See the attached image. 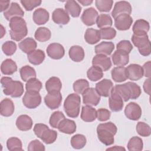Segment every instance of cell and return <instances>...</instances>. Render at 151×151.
<instances>
[{
    "instance_id": "6da1fadb",
    "label": "cell",
    "mask_w": 151,
    "mask_h": 151,
    "mask_svg": "<svg viewBox=\"0 0 151 151\" xmlns=\"http://www.w3.org/2000/svg\"><path fill=\"white\" fill-rule=\"evenodd\" d=\"M117 131L116 126L111 122L99 124L97 127L98 139L106 146L111 145L114 143V136Z\"/></svg>"
},
{
    "instance_id": "7a4b0ae2",
    "label": "cell",
    "mask_w": 151,
    "mask_h": 151,
    "mask_svg": "<svg viewBox=\"0 0 151 151\" xmlns=\"http://www.w3.org/2000/svg\"><path fill=\"white\" fill-rule=\"evenodd\" d=\"M9 34L12 40L19 41L25 37L28 29L25 21L21 17H15L9 21Z\"/></svg>"
},
{
    "instance_id": "3957f363",
    "label": "cell",
    "mask_w": 151,
    "mask_h": 151,
    "mask_svg": "<svg viewBox=\"0 0 151 151\" xmlns=\"http://www.w3.org/2000/svg\"><path fill=\"white\" fill-rule=\"evenodd\" d=\"M3 93L14 98L20 97L24 93L23 84L19 81H14L9 77H3L1 79Z\"/></svg>"
},
{
    "instance_id": "277c9868",
    "label": "cell",
    "mask_w": 151,
    "mask_h": 151,
    "mask_svg": "<svg viewBox=\"0 0 151 151\" xmlns=\"http://www.w3.org/2000/svg\"><path fill=\"white\" fill-rule=\"evenodd\" d=\"M81 98L77 93L70 94L64 103V109L67 115L71 118H76L80 113Z\"/></svg>"
},
{
    "instance_id": "5b68a950",
    "label": "cell",
    "mask_w": 151,
    "mask_h": 151,
    "mask_svg": "<svg viewBox=\"0 0 151 151\" xmlns=\"http://www.w3.org/2000/svg\"><path fill=\"white\" fill-rule=\"evenodd\" d=\"M41 103V96L39 92L26 91L22 98L23 104L28 109L37 107Z\"/></svg>"
},
{
    "instance_id": "8992f818",
    "label": "cell",
    "mask_w": 151,
    "mask_h": 151,
    "mask_svg": "<svg viewBox=\"0 0 151 151\" xmlns=\"http://www.w3.org/2000/svg\"><path fill=\"white\" fill-rule=\"evenodd\" d=\"M83 102L86 105L96 106L100 102L101 97L96 88L90 87L87 88L83 94Z\"/></svg>"
},
{
    "instance_id": "52a82bcc",
    "label": "cell",
    "mask_w": 151,
    "mask_h": 151,
    "mask_svg": "<svg viewBox=\"0 0 151 151\" xmlns=\"http://www.w3.org/2000/svg\"><path fill=\"white\" fill-rule=\"evenodd\" d=\"M62 101V95L60 91H52L48 93L44 97L45 105L50 109H58Z\"/></svg>"
},
{
    "instance_id": "ba28073f",
    "label": "cell",
    "mask_w": 151,
    "mask_h": 151,
    "mask_svg": "<svg viewBox=\"0 0 151 151\" xmlns=\"http://www.w3.org/2000/svg\"><path fill=\"white\" fill-rule=\"evenodd\" d=\"M114 86L113 82L109 79H103L96 84V90L100 96L104 97H109Z\"/></svg>"
},
{
    "instance_id": "9c48e42d",
    "label": "cell",
    "mask_w": 151,
    "mask_h": 151,
    "mask_svg": "<svg viewBox=\"0 0 151 151\" xmlns=\"http://www.w3.org/2000/svg\"><path fill=\"white\" fill-rule=\"evenodd\" d=\"M142 111L140 106L134 102L129 103L124 109L126 117L132 120H137L142 116Z\"/></svg>"
},
{
    "instance_id": "30bf717a",
    "label": "cell",
    "mask_w": 151,
    "mask_h": 151,
    "mask_svg": "<svg viewBox=\"0 0 151 151\" xmlns=\"http://www.w3.org/2000/svg\"><path fill=\"white\" fill-rule=\"evenodd\" d=\"M133 23V18L130 15L126 14L118 15L114 18V26L120 31L129 29Z\"/></svg>"
},
{
    "instance_id": "8fae6325",
    "label": "cell",
    "mask_w": 151,
    "mask_h": 151,
    "mask_svg": "<svg viewBox=\"0 0 151 151\" xmlns=\"http://www.w3.org/2000/svg\"><path fill=\"white\" fill-rule=\"evenodd\" d=\"M47 55L54 60H60L62 58L65 54L63 46L59 43H51L48 45L46 50Z\"/></svg>"
},
{
    "instance_id": "7c38bea8",
    "label": "cell",
    "mask_w": 151,
    "mask_h": 151,
    "mask_svg": "<svg viewBox=\"0 0 151 151\" xmlns=\"http://www.w3.org/2000/svg\"><path fill=\"white\" fill-rule=\"evenodd\" d=\"M132 6L127 1H118L116 2L113 9L111 11V16L114 19L118 15L126 14L130 15L132 12Z\"/></svg>"
},
{
    "instance_id": "4fadbf2b",
    "label": "cell",
    "mask_w": 151,
    "mask_h": 151,
    "mask_svg": "<svg viewBox=\"0 0 151 151\" xmlns=\"http://www.w3.org/2000/svg\"><path fill=\"white\" fill-rule=\"evenodd\" d=\"M99 17L98 12L93 7L86 9L81 17L82 22L87 26H91L96 23Z\"/></svg>"
},
{
    "instance_id": "5bb4252c",
    "label": "cell",
    "mask_w": 151,
    "mask_h": 151,
    "mask_svg": "<svg viewBox=\"0 0 151 151\" xmlns=\"http://www.w3.org/2000/svg\"><path fill=\"white\" fill-rule=\"evenodd\" d=\"M92 64L101 68L103 71H106L111 67V61L110 57L103 54H96L92 60Z\"/></svg>"
},
{
    "instance_id": "9a60e30c",
    "label": "cell",
    "mask_w": 151,
    "mask_h": 151,
    "mask_svg": "<svg viewBox=\"0 0 151 151\" xmlns=\"http://www.w3.org/2000/svg\"><path fill=\"white\" fill-rule=\"evenodd\" d=\"M24 15V12L20 5L17 2H14L11 4L8 9L4 12V16L8 21H10L15 17L22 18Z\"/></svg>"
},
{
    "instance_id": "2e32d148",
    "label": "cell",
    "mask_w": 151,
    "mask_h": 151,
    "mask_svg": "<svg viewBox=\"0 0 151 151\" xmlns=\"http://www.w3.org/2000/svg\"><path fill=\"white\" fill-rule=\"evenodd\" d=\"M127 78L132 81H137L143 76L142 67L137 64H131L126 67Z\"/></svg>"
},
{
    "instance_id": "e0dca14e",
    "label": "cell",
    "mask_w": 151,
    "mask_h": 151,
    "mask_svg": "<svg viewBox=\"0 0 151 151\" xmlns=\"http://www.w3.org/2000/svg\"><path fill=\"white\" fill-rule=\"evenodd\" d=\"M109 104L110 110L114 112L121 111L123 107V99L114 90L109 96Z\"/></svg>"
},
{
    "instance_id": "ac0fdd59",
    "label": "cell",
    "mask_w": 151,
    "mask_h": 151,
    "mask_svg": "<svg viewBox=\"0 0 151 151\" xmlns=\"http://www.w3.org/2000/svg\"><path fill=\"white\" fill-rule=\"evenodd\" d=\"M70 16L63 8L55 9L52 14V19L57 24L65 25L70 21Z\"/></svg>"
},
{
    "instance_id": "d6986e66",
    "label": "cell",
    "mask_w": 151,
    "mask_h": 151,
    "mask_svg": "<svg viewBox=\"0 0 151 151\" xmlns=\"http://www.w3.org/2000/svg\"><path fill=\"white\" fill-rule=\"evenodd\" d=\"M49 12L44 8H40L34 11L32 15V19L37 25H43L49 20Z\"/></svg>"
},
{
    "instance_id": "ffe728a7",
    "label": "cell",
    "mask_w": 151,
    "mask_h": 151,
    "mask_svg": "<svg viewBox=\"0 0 151 151\" xmlns=\"http://www.w3.org/2000/svg\"><path fill=\"white\" fill-rule=\"evenodd\" d=\"M111 58L114 65L117 66H124L129 61V54L122 50H117L112 55Z\"/></svg>"
},
{
    "instance_id": "44dd1931",
    "label": "cell",
    "mask_w": 151,
    "mask_h": 151,
    "mask_svg": "<svg viewBox=\"0 0 151 151\" xmlns=\"http://www.w3.org/2000/svg\"><path fill=\"white\" fill-rule=\"evenodd\" d=\"M32 119L27 114L20 115L17 117L16 120V126L21 131L29 130L32 127Z\"/></svg>"
},
{
    "instance_id": "7402d4cb",
    "label": "cell",
    "mask_w": 151,
    "mask_h": 151,
    "mask_svg": "<svg viewBox=\"0 0 151 151\" xmlns=\"http://www.w3.org/2000/svg\"><path fill=\"white\" fill-rule=\"evenodd\" d=\"M14 110V104L11 99L5 98L1 101L0 113L2 116L9 117L12 115Z\"/></svg>"
},
{
    "instance_id": "603a6c76",
    "label": "cell",
    "mask_w": 151,
    "mask_h": 151,
    "mask_svg": "<svg viewBox=\"0 0 151 151\" xmlns=\"http://www.w3.org/2000/svg\"><path fill=\"white\" fill-rule=\"evenodd\" d=\"M111 78L116 83H121L126 81L127 78L126 67L124 66H117L113 68L111 71Z\"/></svg>"
},
{
    "instance_id": "cb8c5ba5",
    "label": "cell",
    "mask_w": 151,
    "mask_h": 151,
    "mask_svg": "<svg viewBox=\"0 0 151 151\" xmlns=\"http://www.w3.org/2000/svg\"><path fill=\"white\" fill-rule=\"evenodd\" d=\"M81 119L86 122H92L97 118V110L92 106L86 105L81 109Z\"/></svg>"
},
{
    "instance_id": "d4e9b609",
    "label": "cell",
    "mask_w": 151,
    "mask_h": 151,
    "mask_svg": "<svg viewBox=\"0 0 151 151\" xmlns=\"http://www.w3.org/2000/svg\"><path fill=\"white\" fill-rule=\"evenodd\" d=\"M58 130L65 134H73L76 131V124L74 120L64 119L59 124Z\"/></svg>"
},
{
    "instance_id": "484cf974",
    "label": "cell",
    "mask_w": 151,
    "mask_h": 151,
    "mask_svg": "<svg viewBox=\"0 0 151 151\" xmlns=\"http://www.w3.org/2000/svg\"><path fill=\"white\" fill-rule=\"evenodd\" d=\"M150 25L149 22L143 19H139L135 21L133 25V34L135 35H143L147 34L149 31Z\"/></svg>"
},
{
    "instance_id": "4316f807",
    "label": "cell",
    "mask_w": 151,
    "mask_h": 151,
    "mask_svg": "<svg viewBox=\"0 0 151 151\" xmlns=\"http://www.w3.org/2000/svg\"><path fill=\"white\" fill-rule=\"evenodd\" d=\"M114 49V45L112 42L103 41L95 47L94 51L96 54L109 55Z\"/></svg>"
},
{
    "instance_id": "83f0119b",
    "label": "cell",
    "mask_w": 151,
    "mask_h": 151,
    "mask_svg": "<svg viewBox=\"0 0 151 151\" xmlns=\"http://www.w3.org/2000/svg\"><path fill=\"white\" fill-rule=\"evenodd\" d=\"M68 55L71 60L74 62L82 61L85 57L84 49L79 45H73L71 47L68 51Z\"/></svg>"
},
{
    "instance_id": "f1b7e54d",
    "label": "cell",
    "mask_w": 151,
    "mask_h": 151,
    "mask_svg": "<svg viewBox=\"0 0 151 151\" xmlns=\"http://www.w3.org/2000/svg\"><path fill=\"white\" fill-rule=\"evenodd\" d=\"M64 8L67 12L74 18L78 17L81 11V7L80 5L77 1L74 0L66 1Z\"/></svg>"
},
{
    "instance_id": "f546056e",
    "label": "cell",
    "mask_w": 151,
    "mask_h": 151,
    "mask_svg": "<svg viewBox=\"0 0 151 151\" xmlns=\"http://www.w3.org/2000/svg\"><path fill=\"white\" fill-rule=\"evenodd\" d=\"M19 49L25 54H29L36 50L37 47V42L32 38L28 37L24 39L19 44Z\"/></svg>"
},
{
    "instance_id": "4dcf8cb0",
    "label": "cell",
    "mask_w": 151,
    "mask_h": 151,
    "mask_svg": "<svg viewBox=\"0 0 151 151\" xmlns=\"http://www.w3.org/2000/svg\"><path fill=\"white\" fill-rule=\"evenodd\" d=\"M45 55L44 52L40 49H36L27 54L29 62L33 65H40L44 60Z\"/></svg>"
},
{
    "instance_id": "1f68e13d",
    "label": "cell",
    "mask_w": 151,
    "mask_h": 151,
    "mask_svg": "<svg viewBox=\"0 0 151 151\" xmlns=\"http://www.w3.org/2000/svg\"><path fill=\"white\" fill-rule=\"evenodd\" d=\"M17 70V65L11 58L5 60L1 64V71L4 75H11Z\"/></svg>"
},
{
    "instance_id": "d6a6232c",
    "label": "cell",
    "mask_w": 151,
    "mask_h": 151,
    "mask_svg": "<svg viewBox=\"0 0 151 151\" xmlns=\"http://www.w3.org/2000/svg\"><path fill=\"white\" fill-rule=\"evenodd\" d=\"M84 39L89 44H94L97 43L101 39L100 31L94 28H88L84 34Z\"/></svg>"
},
{
    "instance_id": "836d02e7",
    "label": "cell",
    "mask_w": 151,
    "mask_h": 151,
    "mask_svg": "<svg viewBox=\"0 0 151 151\" xmlns=\"http://www.w3.org/2000/svg\"><path fill=\"white\" fill-rule=\"evenodd\" d=\"M62 83L58 77H51L45 83V88L48 93L52 91H60Z\"/></svg>"
},
{
    "instance_id": "e575fe53",
    "label": "cell",
    "mask_w": 151,
    "mask_h": 151,
    "mask_svg": "<svg viewBox=\"0 0 151 151\" xmlns=\"http://www.w3.org/2000/svg\"><path fill=\"white\" fill-rule=\"evenodd\" d=\"M113 90L122 97L125 102L129 101L130 99V89L126 83L123 84H117L114 86Z\"/></svg>"
},
{
    "instance_id": "d590c367",
    "label": "cell",
    "mask_w": 151,
    "mask_h": 151,
    "mask_svg": "<svg viewBox=\"0 0 151 151\" xmlns=\"http://www.w3.org/2000/svg\"><path fill=\"white\" fill-rule=\"evenodd\" d=\"M132 41L134 44V45L138 48V50L145 47L149 42H150L147 34H143V35L133 34L132 37Z\"/></svg>"
},
{
    "instance_id": "8d00e7d4",
    "label": "cell",
    "mask_w": 151,
    "mask_h": 151,
    "mask_svg": "<svg viewBox=\"0 0 151 151\" xmlns=\"http://www.w3.org/2000/svg\"><path fill=\"white\" fill-rule=\"evenodd\" d=\"M51 37V31L46 27H39L35 31L34 37L40 42H45L48 41Z\"/></svg>"
},
{
    "instance_id": "74e56055",
    "label": "cell",
    "mask_w": 151,
    "mask_h": 151,
    "mask_svg": "<svg viewBox=\"0 0 151 151\" xmlns=\"http://www.w3.org/2000/svg\"><path fill=\"white\" fill-rule=\"evenodd\" d=\"M19 73L22 80L25 82L32 78H36L37 76L35 69L29 65H25L21 67Z\"/></svg>"
},
{
    "instance_id": "f35d334b",
    "label": "cell",
    "mask_w": 151,
    "mask_h": 151,
    "mask_svg": "<svg viewBox=\"0 0 151 151\" xmlns=\"http://www.w3.org/2000/svg\"><path fill=\"white\" fill-rule=\"evenodd\" d=\"M71 145L76 149H81L83 148L87 143V139L84 135L77 134L74 135L71 139Z\"/></svg>"
},
{
    "instance_id": "ab89813d",
    "label": "cell",
    "mask_w": 151,
    "mask_h": 151,
    "mask_svg": "<svg viewBox=\"0 0 151 151\" xmlns=\"http://www.w3.org/2000/svg\"><path fill=\"white\" fill-rule=\"evenodd\" d=\"M87 76L91 81H97L103 76V70L98 67L92 66L87 71Z\"/></svg>"
},
{
    "instance_id": "60d3db41",
    "label": "cell",
    "mask_w": 151,
    "mask_h": 151,
    "mask_svg": "<svg viewBox=\"0 0 151 151\" xmlns=\"http://www.w3.org/2000/svg\"><path fill=\"white\" fill-rule=\"evenodd\" d=\"M57 138V132L48 127L42 133L40 139H41L43 142L48 145L54 143L56 140Z\"/></svg>"
},
{
    "instance_id": "b9f144b4",
    "label": "cell",
    "mask_w": 151,
    "mask_h": 151,
    "mask_svg": "<svg viewBox=\"0 0 151 151\" xmlns=\"http://www.w3.org/2000/svg\"><path fill=\"white\" fill-rule=\"evenodd\" d=\"M143 148V142L142 139L137 136L132 137L127 143V149L129 151H140Z\"/></svg>"
},
{
    "instance_id": "7bdbcfd3",
    "label": "cell",
    "mask_w": 151,
    "mask_h": 151,
    "mask_svg": "<svg viewBox=\"0 0 151 151\" xmlns=\"http://www.w3.org/2000/svg\"><path fill=\"white\" fill-rule=\"evenodd\" d=\"M96 24L98 28L101 29L107 27H111L113 25V21L110 15L101 14L99 15L96 21Z\"/></svg>"
},
{
    "instance_id": "ee69618b",
    "label": "cell",
    "mask_w": 151,
    "mask_h": 151,
    "mask_svg": "<svg viewBox=\"0 0 151 151\" xmlns=\"http://www.w3.org/2000/svg\"><path fill=\"white\" fill-rule=\"evenodd\" d=\"M73 90L77 94H82L89 88V83L86 79H79L73 83Z\"/></svg>"
},
{
    "instance_id": "f6af8a7d",
    "label": "cell",
    "mask_w": 151,
    "mask_h": 151,
    "mask_svg": "<svg viewBox=\"0 0 151 151\" xmlns=\"http://www.w3.org/2000/svg\"><path fill=\"white\" fill-rule=\"evenodd\" d=\"M6 146L9 150H22L21 140L16 137L9 138L6 141Z\"/></svg>"
},
{
    "instance_id": "bcb514c9",
    "label": "cell",
    "mask_w": 151,
    "mask_h": 151,
    "mask_svg": "<svg viewBox=\"0 0 151 151\" xmlns=\"http://www.w3.org/2000/svg\"><path fill=\"white\" fill-rule=\"evenodd\" d=\"M65 118L64 114L61 111H56L51 115L49 120V123L52 127L57 129L60 122Z\"/></svg>"
},
{
    "instance_id": "7dc6e473",
    "label": "cell",
    "mask_w": 151,
    "mask_h": 151,
    "mask_svg": "<svg viewBox=\"0 0 151 151\" xmlns=\"http://www.w3.org/2000/svg\"><path fill=\"white\" fill-rule=\"evenodd\" d=\"M96 8L102 12H108L112 8L113 1L111 0H97L95 1Z\"/></svg>"
},
{
    "instance_id": "c3c4849f",
    "label": "cell",
    "mask_w": 151,
    "mask_h": 151,
    "mask_svg": "<svg viewBox=\"0 0 151 151\" xmlns=\"http://www.w3.org/2000/svg\"><path fill=\"white\" fill-rule=\"evenodd\" d=\"M42 88L41 82L36 78H32L27 81L25 84L26 91L39 92Z\"/></svg>"
},
{
    "instance_id": "681fc988",
    "label": "cell",
    "mask_w": 151,
    "mask_h": 151,
    "mask_svg": "<svg viewBox=\"0 0 151 151\" xmlns=\"http://www.w3.org/2000/svg\"><path fill=\"white\" fill-rule=\"evenodd\" d=\"M136 131L137 133L142 137H148L151 134L150 126L143 122L137 123L136 125Z\"/></svg>"
},
{
    "instance_id": "f907efd6",
    "label": "cell",
    "mask_w": 151,
    "mask_h": 151,
    "mask_svg": "<svg viewBox=\"0 0 151 151\" xmlns=\"http://www.w3.org/2000/svg\"><path fill=\"white\" fill-rule=\"evenodd\" d=\"M2 50L6 55L11 56L15 52L17 45L15 42L12 41H6L2 45Z\"/></svg>"
},
{
    "instance_id": "816d5d0a",
    "label": "cell",
    "mask_w": 151,
    "mask_h": 151,
    "mask_svg": "<svg viewBox=\"0 0 151 151\" xmlns=\"http://www.w3.org/2000/svg\"><path fill=\"white\" fill-rule=\"evenodd\" d=\"M100 34L101 39L111 40L116 35V31L112 27H107L100 29Z\"/></svg>"
},
{
    "instance_id": "f5cc1de1",
    "label": "cell",
    "mask_w": 151,
    "mask_h": 151,
    "mask_svg": "<svg viewBox=\"0 0 151 151\" xmlns=\"http://www.w3.org/2000/svg\"><path fill=\"white\" fill-rule=\"evenodd\" d=\"M128 86L130 91V99H137L140 95L141 94L142 91L139 86H138L136 83L129 81L126 83Z\"/></svg>"
},
{
    "instance_id": "db71d44e",
    "label": "cell",
    "mask_w": 151,
    "mask_h": 151,
    "mask_svg": "<svg viewBox=\"0 0 151 151\" xmlns=\"http://www.w3.org/2000/svg\"><path fill=\"white\" fill-rule=\"evenodd\" d=\"M20 2L26 9V11H31L34 8L40 5L41 4V1L40 0H22Z\"/></svg>"
},
{
    "instance_id": "11a10c76",
    "label": "cell",
    "mask_w": 151,
    "mask_h": 151,
    "mask_svg": "<svg viewBox=\"0 0 151 151\" xmlns=\"http://www.w3.org/2000/svg\"><path fill=\"white\" fill-rule=\"evenodd\" d=\"M28 151H44L45 150L44 145L38 140H33L29 142L28 146Z\"/></svg>"
},
{
    "instance_id": "9f6ffc18",
    "label": "cell",
    "mask_w": 151,
    "mask_h": 151,
    "mask_svg": "<svg viewBox=\"0 0 151 151\" xmlns=\"http://www.w3.org/2000/svg\"><path fill=\"white\" fill-rule=\"evenodd\" d=\"M116 48L117 50H122L129 54L133 50V45L128 40H122L117 44Z\"/></svg>"
},
{
    "instance_id": "6f0895ef",
    "label": "cell",
    "mask_w": 151,
    "mask_h": 151,
    "mask_svg": "<svg viewBox=\"0 0 151 151\" xmlns=\"http://www.w3.org/2000/svg\"><path fill=\"white\" fill-rule=\"evenodd\" d=\"M111 116L110 111L104 108L99 109L97 110V119L100 122H105L108 120Z\"/></svg>"
},
{
    "instance_id": "680465c9",
    "label": "cell",
    "mask_w": 151,
    "mask_h": 151,
    "mask_svg": "<svg viewBox=\"0 0 151 151\" xmlns=\"http://www.w3.org/2000/svg\"><path fill=\"white\" fill-rule=\"evenodd\" d=\"M48 128V126H47L45 124L37 123L35 124V126L34 127V132L35 134L38 138H40L42 133Z\"/></svg>"
},
{
    "instance_id": "91938a15",
    "label": "cell",
    "mask_w": 151,
    "mask_h": 151,
    "mask_svg": "<svg viewBox=\"0 0 151 151\" xmlns=\"http://www.w3.org/2000/svg\"><path fill=\"white\" fill-rule=\"evenodd\" d=\"M150 66H151V62L150 61L145 63L143 67V76L147 78H150L151 73H150Z\"/></svg>"
},
{
    "instance_id": "94428289",
    "label": "cell",
    "mask_w": 151,
    "mask_h": 151,
    "mask_svg": "<svg viewBox=\"0 0 151 151\" xmlns=\"http://www.w3.org/2000/svg\"><path fill=\"white\" fill-rule=\"evenodd\" d=\"M150 48H151V45L150 42H149L146 46L145 47L139 49V53L143 55V56H148L150 54Z\"/></svg>"
},
{
    "instance_id": "6125c7cd",
    "label": "cell",
    "mask_w": 151,
    "mask_h": 151,
    "mask_svg": "<svg viewBox=\"0 0 151 151\" xmlns=\"http://www.w3.org/2000/svg\"><path fill=\"white\" fill-rule=\"evenodd\" d=\"M143 90L148 95L150 94V78L146 79L143 83Z\"/></svg>"
},
{
    "instance_id": "be15d7a7",
    "label": "cell",
    "mask_w": 151,
    "mask_h": 151,
    "mask_svg": "<svg viewBox=\"0 0 151 151\" xmlns=\"http://www.w3.org/2000/svg\"><path fill=\"white\" fill-rule=\"evenodd\" d=\"M10 1H0V5H1V12H5L6 11L8 8L9 7L10 5Z\"/></svg>"
},
{
    "instance_id": "e7e4bbea",
    "label": "cell",
    "mask_w": 151,
    "mask_h": 151,
    "mask_svg": "<svg viewBox=\"0 0 151 151\" xmlns=\"http://www.w3.org/2000/svg\"><path fill=\"white\" fill-rule=\"evenodd\" d=\"M93 1H89V0H79L78 1V2L80 3L84 6H88L93 3Z\"/></svg>"
},
{
    "instance_id": "03108f58",
    "label": "cell",
    "mask_w": 151,
    "mask_h": 151,
    "mask_svg": "<svg viewBox=\"0 0 151 151\" xmlns=\"http://www.w3.org/2000/svg\"><path fill=\"white\" fill-rule=\"evenodd\" d=\"M125 150V149L123 147H121V146H114V147H110V148H108L107 149V150Z\"/></svg>"
},
{
    "instance_id": "003e7915",
    "label": "cell",
    "mask_w": 151,
    "mask_h": 151,
    "mask_svg": "<svg viewBox=\"0 0 151 151\" xmlns=\"http://www.w3.org/2000/svg\"><path fill=\"white\" fill-rule=\"evenodd\" d=\"M1 38H2L3 36L5 34V29L4 28V27H3L2 25H1Z\"/></svg>"
}]
</instances>
